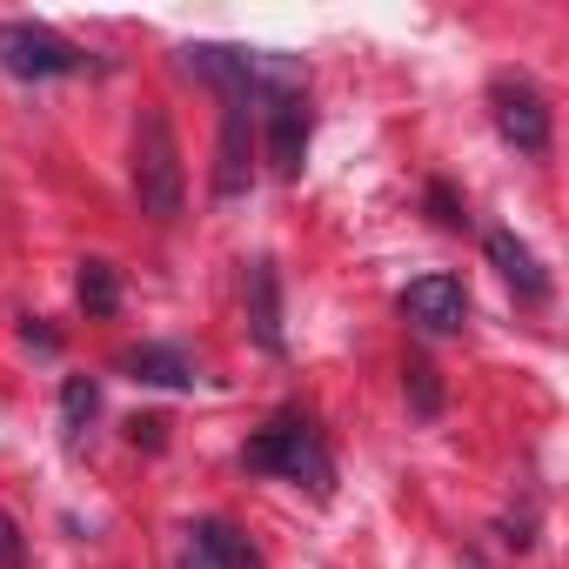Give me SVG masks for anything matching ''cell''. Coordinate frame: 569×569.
Listing matches in <instances>:
<instances>
[{"mask_svg":"<svg viewBox=\"0 0 569 569\" xmlns=\"http://www.w3.org/2000/svg\"><path fill=\"white\" fill-rule=\"evenodd\" d=\"M128 442L134 449H161L168 442V416H128Z\"/></svg>","mask_w":569,"mask_h":569,"instance_id":"obj_17","label":"cell"},{"mask_svg":"<svg viewBox=\"0 0 569 569\" xmlns=\"http://www.w3.org/2000/svg\"><path fill=\"white\" fill-rule=\"evenodd\" d=\"M254 94H221V148H214V201H241L254 174V128H248Z\"/></svg>","mask_w":569,"mask_h":569,"instance_id":"obj_7","label":"cell"},{"mask_svg":"<svg viewBox=\"0 0 569 569\" xmlns=\"http://www.w3.org/2000/svg\"><path fill=\"white\" fill-rule=\"evenodd\" d=\"M0 569H28V542H21V522L0 509Z\"/></svg>","mask_w":569,"mask_h":569,"instance_id":"obj_16","label":"cell"},{"mask_svg":"<svg viewBox=\"0 0 569 569\" xmlns=\"http://www.w3.org/2000/svg\"><path fill=\"white\" fill-rule=\"evenodd\" d=\"M396 316L416 329V336H456L469 322V289L462 274H416L409 289L396 296Z\"/></svg>","mask_w":569,"mask_h":569,"instance_id":"obj_6","label":"cell"},{"mask_svg":"<svg viewBox=\"0 0 569 569\" xmlns=\"http://www.w3.org/2000/svg\"><path fill=\"white\" fill-rule=\"evenodd\" d=\"M241 469H248V476H281V482H296V489H309V496H336V456H329L316 416H302V409L268 416V422L241 442Z\"/></svg>","mask_w":569,"mask_h":569,"instance_id":"obj_1","label":"cell"},{"mask_svg":"<svg viewBox=\"0 0 569 569\" xmlns=\"http://www.w3.org/2000/svg\"><path fill=\"white\" fill-rule=\"evenodd\" d=\"M489 114H496V134H502L516 154L549 161V148H556V114H549V101H542V88H536L529 74H496V81H489Z\"/></svg>","mask_w":569,"mask_h":569,"instance_id":"obj_4","label":"cell"},{"mask_svg":"<svg viewBox=\"0 0 569 569\" xmlns=\"http://www.w3.org/2000/svg\"><path fill=\"white\" fill-rule=\"evenodd\" d=\"M248 329H254V342H261L268 356L289 349V342H281V274H274L268 254L248 261Z\"/></svg>","mask_w":569,"mask_h":569,"instance_id":"obj_11","label":"cell"},{"mask_svg":"<svg viewBox=\"0 0 569 569\" xmlns=\"http://www.w3.org/2000/svg\"><path fill=\"white\" fill-rule=\"evenodd\" d=\"M482 254H489V268L516 289L522 309H542V302H549V268L536 261V248H529L516 228H489V234H482Z\"/></svg>","mask_w":569,"mask_h":569,"instance_id":"obj_9","label":"cell"},{"mask_svg":"<svg viewBox=\"0 0 569 569\" xmlns=\"http://www.w3.org/2000/svg\"><path fill=\"white\" fill-rule=\"evenodd\" d=\"M181 569H268V562L228 516H201V522H188Z\"/></svg>","mask_w":569,"mask_h":569,"instance_id":"obj_8","label":"cell"},{"mask_svg":"<svg viewBox=\"0 0 569 569\" xmlns=\"http://www.w3.org/2000/svg\"><path fill=\"white\" fill-rule=\"evenodd\" d=\"M21 342H28L34 356H61V336H54L41 316H28V322H21Z\"/></svg>","mask_w":569,"mask_h":569,"instance_id":"obj_18","label":"cell"},{"mask_svg":"<svg viewBox=\"0 0 569 569\" xmlns=\"http://www.w3.org/2000/svg\"><path fill=\"white\" fill-rule=\"evenodd\" d=\"M402 396H409V409H416L422 422L442 416V376H436L429 356H409V362H402Z\"/></svg>","mask_w":569,"mask_h":569,"instance_id":"obj_14","label":"cell"},{"mask_svg":"<svg viewBox=\"0 0 569 569\" xmlns=\"http://www.w3.org/2000/svg\"><path fill=\"white\" fill-rule=\"evenodd\" d=\"M114 369L128 382H141V389H194L201 382V369H194V356L181 342H128L114 356Z\"/></svg>","mask_w":569,"mask_h":569,"instance_id":"obj_10","label":"cell"},{"mask_svg":"<svg viewBox=\"0 0 569 569\" xmlns=\"http://www.w3.org/2000/svg\"><path fill=\"white\" fill-rule=\"evenodd\" d=\"M254 108H261V148H268L274 181H296V174H302V161H309V134H316L309 81H302V88H261V94H254Z\"/></svg>","mask_w":569,"mask_h":569,"instance_id":"obj_3","label":"cell"},{"mask_svg":"<svg viewBox=\"0 0 569 569\" xmlns=\"http://www.w3.org/2000/svg\"><path fill=\"white\" fill-rule=\"evenodd\" d=\"M134 201L161 228L181 221V208H188V174H181V141H174L168 108H141V121H134Z\"/></svg>","mask_w":569,"mask_h":569,"instance_id":"obj_2","label":"cell"},{"mask_svg":"<svg viewBox=\"0 0 569 569\" xmlns=\"http://www.w3.org/2000/svg\"><path fill=\"white\" fill-rule=\"evenodd\" d=\"M101 416V382L94 376H68L61 382V429H68V449H81L88 422Z\"/></svg>","mask_w":569,"mask_h":569,"instance_id":"obj_13","label":"cell"},{"mask_svg":"<svg viewBox=\"0 0 569 569\" xmlns=\"http://www.w3.org/2000/svg\"><path fill=\"white\" fill-rule=\"evenodd\" d=\"M74 296H81V309H88L94 322L121 316V268H114V261H101V254H88V261H81V274H74Z\"/></svg>","mask_w":569,"mask_h":569,"instance_id":"obj_12","label":"cell"},{"mask_svg":"<svg viewBox=\"0 0 569 569\" xmlns=\"http://www.w3.org/2000/svg\"><path fill=\"white\" fill-rule=\"evenodd\" d=\"M88 54L54 34L48 21H0V74L14 81H61V74H81Z\"/></svg>","mask_w":569,"mask_h":569,"instance_id":"obj_5","label":"cell"},{"mask_svg":"<svg viewBox=\"0 0 569 569\" xmlns=\"http://www.w3.org/2000/svg\"><path fill=\"white\" fill-rule=\"evenodd\" d=\"M422 208H429V221H436V228H469V201H462L442 174H429V181H422Z\"/></svg>","mask_w":569,"mask_h":569,"instance_id":"obj_15","label":"cell"}]
</instances>
